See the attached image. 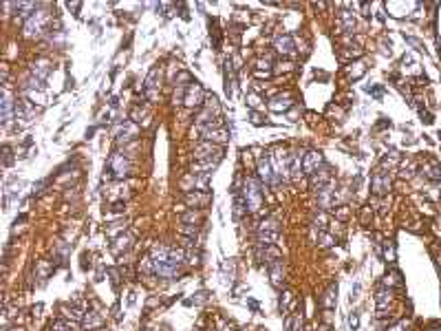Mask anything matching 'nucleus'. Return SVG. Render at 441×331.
Here are the masks:
<instances>
[{
	"mask_svg": "<svg viewBox=\"0 0 441 331\" xmlns=\"http://www.w3.org/2000/svg\"><path fill=\"white\" fill-rule=\"evenodd\" d=\"M388 300H391V294H386V292H379L377 294V309H379V312H382V309L388 305Z\"/></svg>",
	"mask_w": 441,
	"mask_h": 331,
	"instance_id": "5701e85b",
	"label": "nucleus"
},
{
	"mask_svg": "<svg viewBox=\"0 0 441 331\" xmlns=\"http://www.w3.org/2000/svg\"><path fill=\"white\" fill-rule=\"evenodd\" d=\"M183 258H186V252H183V249H174V247H168V245H155L150 249L152 272L161 278L179 276V269H181Z\"/></svg>",
	"mask_w": 441,
	"mask_h": 331,
	"instance_id": "f257e3e1",
	"label": "nucleus"
},
{
	"mask_svg": "<svg viewBox=\"0 0 441 331\" xmlns=\"http://www.w3.org/2000/svg\"><path fill=\"white\" fill-rule=\"evenodd\" d=\"M159 75H161V73H159V69H152L150 73H148L146 82H143V91H146V95H148L150 100H157V95H159V93H157V86H159L157 80H159Z\"/></svg>",
	"mask_w": 441,
	"mask_h": 331,
	"instance_id": "9b49d317",
	"label": "nucleus"
},
{
	"mask_svg": "<svg viewBox=\"0 0 441 331\" xmlns=\"http://www.w3.org/2000/svg\"><path fill=\"white\" fill-rule=\"evenodd\" d=\"M424 172H426V177H428V179H433V181L441 179V168H439V164H435V161L426 164V166H424Z\"/></svg>",
	"mask_w": 441,
	"mask_h": 331,
	"instance_id": "aec40b11",
	"label": "nucleus"
},
{
	"mask_svg": "<svg viewBox=\"0 0 441 331\" xmlns=\"http://www.w3.org/2000/svg\"><path fill=\"white\" fill-rule=\"evenodd\" d=\"M130 241H132V238H130V236H121V238H119V241H117V243H119V245H115V247H112V249H115V252H117V254H119V252H121V249H128V247H130Z\"/></svg>",
	"mask_w": 441,
	"mask_h": 331,
	"instance_id": "b1692460",
	"label": "nucleus"
},
{
	"mask_svg": "<svg viewBox=\"0 0 441 331\" xmlns=\"http://www.w3.org/2000/svg\"><path fill=\"white\" fill-rule=\"evenodd\" d=\"M9 164H11V150L4 148V166H9Z\"/></svg>",
	"mask_w": 441,
	"mask_h": 331,
	"instance_id": "cd10ccee",
	"label": "nucleus"
},
{
	"mask_svg": "<svg viewBox=\"0 0 441 331\" xmlns=\"http://www.w3.org/2000/svg\"><path fill=\"white\" fill-rule=\"evenodd\" d=\"M16 115L18 117H22V119H33V115H35V109H33V104L29 100H18L16 102Z\"/></svg>",
	"mask_w": 441,
	"mask_h": 331,
	"instance_id": "ddd939ff",
	"label": "nucleus"
},
{
	"mask_svg": "<svg viewBox=\"0 0 441 331\" xmlns=\"http://www.w3.org/2000/svg\"><path fill=\"white\" fill-rule=\"evenodd\" d=\"M406 329V323H399V325H395V327H391L388 331H404Z\"/></svg>",
	"mask_w": 441,
	"mask_h": 331,
	"instance_id": "c85d7f7f",
	"label": "nucleus"
},
{
	"mask_svg": "<svg viewBox=\"0 0 441 331\" xmlns=\"http://www.w3.org/2000/svg\"><path fill=\"white\" fill-rule=\"evenodd\" d=\"M348 323H351V327H357V316H355V314H353V316H351V318H348Z\"/></svg>",
	"mask_w": 441,
	"mask_h": 331,
	"instance_id": "c756f323",
	"label": "nucleus"
},
{
	"mask_svg": "<svg viewBox=\"0 0 441 331\" xmlns=\"http://www.w3.org/2000/svg\"><path fill=\"white\" fill-rule=\"evenodd\" d=\"M269 276H271V283H274L276 287H280V285L285 283V267H283V263H280V261H271Z\"/></svg>",
	"mask_w": 441,
	"mask_h": 331,
	"instance_id": "f8f14e48",
	"label": "nucleus"
},
{
	"mask_svg": "<svg viewBox=\"0 0 441 331\" xmlns=\"http://www.w3.org/2000/svg\"><path fill=\"white\" fill-rule=\"evenodd\" d=\"M243 197L245 203H247V210L249 212H258L263 208V192H260V186L256 179H247L243 188Z\"/></svg>",
	"mask_w": 441,
	"mask_h": 331,
	"instance_id": "f03ea898",
	"label": "nucleus"
},
{
	"mask_svg": "<svg viewBox=\"0 0 441 331\" xmlns=\"http://www.w3.org/2000/svg\"><path fill=\"white\" fill-rule=\"evenodd\" d=\"M291 106V98L289 95H278V98H274L269 102V109L274 110V113H280V110H287Z\"/></svg>",
	"mask_w": 441,
	"mask_h": 331,
	"instance_id": "f3484780",
	"label": "nucleus"
},
{
	"mask_svg": "<svg viewBox=\"0 0 441 331\" xmlns=\"http://www.w3.org/2000/svg\"><path fill=\"white\" fill-rule=\"evenodd\" d=\"M320 164H322V155H320V152H316V150L307 152V155L302 157V172H305V175H314Z\"/></svg>",
	"mask_w": 441,
	"mask_h": 331,
	"instance_id": "1a4fd4ad",
	"label": "nucleus"
},
{
	"mask_svg": "<svg viewBox=\"0 0 441 331\" xmlns=\"http://www.w3.org/2000/svg\"><path fill=\"white\" fill-rule=\"evenodd\" d=\"M33 75H35V78H40V80H44V78L49 75V64H47V62L33 64Z\"/></svg>",
	"mask_w": 441,
	"mask_h": 331,
	"instance_id": "4be33fe9",
	"label": "nucleus"
},
{
	"mask_svg": "<svg viewBox=\"0 0 441 331\" xmlns=\"http://www.w3.org/2000/svg\"><path fill=\"white\" fill-rule=\"evenodd\" d=\"M391 190V179L384 175V170H377L373 175V192L375 195H384V192Z\"/></svg>",
	"mask_w": 441,
	"mask_h": 331,
	"instance_id": "9d476101",
	"label": "nucleus"
},
{
	"mask_svg": "<svg viewBox=\"0 0 441 331\" xmlns=\"http://www.w3.org/2000/svg\"><path fill=\"white\" fill-rule=\"evenodd\" d=\"M337 29H340V31H353V29H355V18H353V13L342 11L340 16H337Z\"/></svg>",
	"mask_w": 441,
	"mask_h": 331,
	"instance_id": "dca6fc26",
	"label": "nucleus"
},
{
	"mask_svg": "<svg viewBox=\"0 0 441 331\" xmlns=\"http://www.w3.org/2000/svg\"><path fill=\"white\" fill-rule=\"evenodd\" d=\"M121 230H126V221H124V223H121V221L112 223V225H110L106 232H109V236H115V234H117V232H121Z\"/></svg>",
	"mask_w": 441,
	"mask_h": 331,
	"instance_id": "393cba45",
	"label": "nucleus"
},
{
	"mask_svg": "<svg viewBox=\"0 0 441 331\" xmlns=\"http://www.w3.org/2000/svg\"><path fill=\"white\" fill-rule=\"evenodd\" d=\"M109 170H110V175L115 177V179H124V177L128 175V170H130V164H128V159L124 157V152H115V155H110V159H109Z\"/></svg>",
	"mask_w": 441,
	"mask_h": 331,
	"instance_id": "39448f33",
	"label": "nucleus"
},
{
	"mask_svg": "<svg viewBox=\"0 0 441 331\" xmlns=\"http://www.w3.org/2000/svg\"><path fill=\"white\" fill-rule=\"evenodd\" d=\"M16 113V104H13L11 95H9V91H4L2 93V121L4 124H9L11 121V115Z\"/></svg>",
	"mask_w": 441,
	"mask_h": 331,
	"instance_id": "4468645a",
	"label": "nucleus"
},
{
	"mask_svg": "<svg viewBox=\"0 0 441 331\" xmlns=\"http://www.w3.org/2000/svg\"><path fill=\"white\" fill-rule=\"evenodd\" d=\"M274 49L278 51V53H283V55H294V53H296L294 38H291V35H287V33L276 35V40H274Z\"/></svg>",
	"mask_w": 441,
	"mask_h": 331,
	"instance_id": "0eeeda50",
	"label": "nucleus"
},
{
	"mask_svg": "<svg viewBox=\"0 0 441 331\" xmlns=\"http://www.w3.org/2000/svg\"><path fill=\"white\" fill-rule=\"evenodd\" d=\"M203 89L199 82H190V86L186 89V98H183V104L186 106H199L203 104Z\"/></svg>",
	"mask_w": 441,
	"mask_h": 331,
	"instance_id": "423d86ee",
	"label": "nucleus"
},
{
	"mask_svg": "<svg viewBox=\"0 0 441 331\" xmlns=\"http://www.w3.org/2000/svg\"><path fill=\"white\" fill-rule=\"evenodd\" d=\"M433 331H441V329H433Z\"/></svg>",
	"mask_w": 441,
	"mask_h": 331,
	"instance_id": "7c9ffc66",
	"label": "nucleus"
},
{
	"mask_svg": "<svg viewBox=\"0 0 441 331\" xmlns=\"http://www.w3.org/2000/svg\"><path fill=\"white\" fill-rule=\"evenodd\" d=\"M258 177L265 186H280V177L274 172V166H271L269 157H260L258 159Z\"/></svg>",
	"mask_w": 441,
	"mask_h": 331,
	"instance_id": "20e7f679",
	"label": "nucleus"
},
{
	"mask_svg": "<svg viewBox=\"0 0 441 331\" xmlns=\"http://www.w3.org/2000/svg\"><path fill=\"white\" fill-rule=\"evenodd\" d=\"M84 327H89V329H95V327H100L102 325V316H97L95 312H86L84 314Z\"/></svg>",
	"mask_w": 441,
	"mask_h": 331,
	"instance_id": "6ab92c4d",
	"label": "nucleus"
},
{
	"mask_svg": "<svg viewBox=\"0 0 441 331\" xmlns=\"http://www.w3.org/2000/svg\"><path fill=\"white\" fill-rule=\"evenodd\" d=\"M287 172H289L291 179H300L305 172H302V157L300 152H291L287 155Z\"/></svg>",
	"mask_w": 441,
	"mask_h": 331,
	"instance_id": "6e6552de",
	"label": "nucleus"
},
{
	"mask_svg": "<svg viewBox=\"0 0 441 331\" xmlns=\"http://www.w3.org/2000/svg\"><path fill=\"white\" fill-rule=\"evenodd\" d=\"M335 300H337V287H335V285H331V287L325 292V296H322V307L333 309V307H335Z\"/></svg>",
	"mask_w": 441,
	"mask_h": 331,
	"instance_id": "a211bd4d",
	"label": "nucleus"
},
{
	"mask_svg": "<svg viewBox=\"0 0 441 331\" xmlns=\"http://www.w3.org/2000/svg\"><path fill=\"white\" fill-rule=\"evenodd\" d=\"M208 201H210V195L208 192H201V190H194V192H188L186 195L188 206H205Z\"/></svg>",
	"mask_w": 441,
	"mask_h": 331,
	"instance_id": "2eb2a0df",
	"label": "nucleus"
},
{
	"mask_svg": "<svg viewBox=\"0 0 441 331\" xmlns=\"http://www.w3.org/2000/svg\"><path fill=\"white\" fill-rule=\"evenodd\" d=\"M135 135H137V126L135 124H126V128H121L117 141H128V139H132Z\"/></svg>",
	"mask_w": 441,
	"mask_h": 331,
	"instance_id": "412c9836",
	"label": "nucleus"
},
{
	"mask_svg": "<svg viewBox=\"0 0 441 331\" xmlns=\"http://www.w3.org/2000/svg\"><path fill=\"white\" fill-rule=\"evenodd\" d=\"M51 331H69V325H66L64 320H58V323H53Z\"/></svg>",
	"mask_w": 441,
	"mask_h": 331,
	"instance_id": "a878e982",
	"label": "nucleus"
},
{
	"mask_svg": "<svg viewBox=\"0 0 441 331\" xmlns=\"http://www.w3.org/2000/svg\"><path fill=\"white\" fill-rule=\"evenodd\" d=\"M47 20H49V16L44 11H35L31 18H27V22H24V38H38V35L42 33Z\"/></svg>",
	"mask_w": 441,
	"mask_h": 331,
	"instance_id": "7ed1b4c3",
	"label": "nucleus"
},
{
	"mask_svg": "<svg viewBox=\"0 0 441 331\" xmlns=\"http://www.w3.org/2000/svg\"><path fill=\"white\" fill-rule=\"evenodd\" d=\"M247 100H249V106H254V109H258V106H260V102H258V98H256V95L249 93V95H247Z\"/></svg>",
	"mask_w": 441,
	"mask_h": 331,
	"instance_id": "bb28decb",
	"label": "nucleus"
}]
</instances>
